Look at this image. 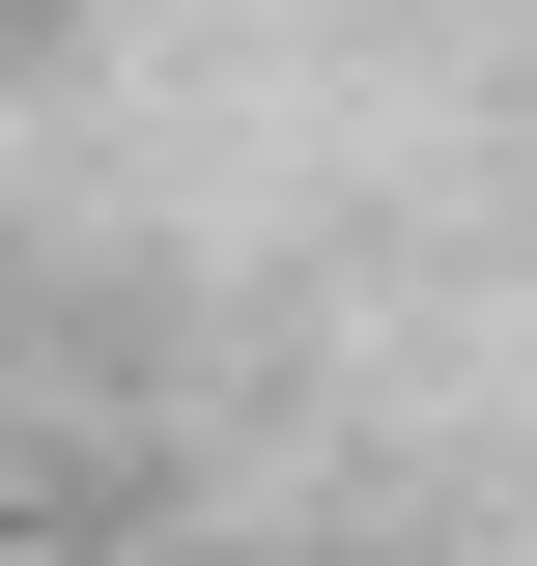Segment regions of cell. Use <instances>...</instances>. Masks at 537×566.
<instances>
[{
    "mask_svg": "<svg viewBox=\"0 0 537 566\" xmlns=\"http://www.w3.org/2000/svg\"><path fill=\"white\" fill-rule=\"evenodd\" d=\"M170 566H255V538H170Z\"/></svg>",
    "mask_w": 537,
    "mask_h": 566,
    "instance_id": "obj_1",
    "label": "cell"
}]
</instances>
